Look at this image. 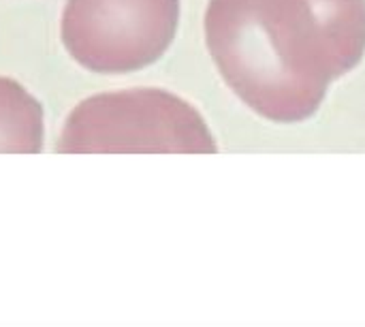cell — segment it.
Here are the masks:
<instances>
[{
    "mask_svg": "<svg viewBox=\"0 0 365 327\" xmlns=\"http://www.w3.org/2000/svg\"><path fill=\"white\" fill-rule=\"evenodd\" d=\"M205 43L246 107L304 122L364 60L365 0H210Z\"/></svg>",
    "mask_w": 365,
    "mask_h": 327,
    "instance_id": "6da1fadb",
    "label": "cell"
},
{
    "mask_svg": "<svg viewBox=\"0 0 365 327\" xmlns=\"http://www.w3.org/2000/svg\"><path fill=\"white\" fill-rule=\"evenodd\" d=\"M180 0H66L60 34L68 56L101 75L154 64L173 43Z\"/></svg>",
    "mask_w": 365,
    "mask_h": 327,
    "instance_id": "3957f363",
    "label": "cell"
},
{
    "mask_svg": "<svg viewBox=\"0 0 365 327\" xmlns=\"http://www.w3.org/2000/svg\"><path fill=\"white\" fill-rule=\"evenodd\" d=\"M43 137L41 103L15 79L0 77V154H38Z\"/></svg>",
    "mask_w": 365,
    "mask_h": 327,
    "instance_id": "277c9868",
    "label": "cell"
},
{
    "mask_svg": "<svg viewBox=\"0 0 365 327\" xmlns=\"http://www.w3.org/2000/svg\"><path fill=\"white\" fill-rule=\"evenodd\" d=\"M62 154H210L214 135L184 99L137 88L83 99L58 137Z\"/></svg>",
    "mask_w": 365,
    "mask_h": 327,
    "instance_id": "7a4b0ae2",
    "label": "cell"
}]
</instances>
